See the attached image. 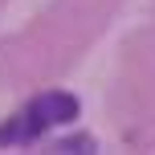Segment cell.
Returning <instances> with one entry per match:
<instances>
[{
    "mask_svg": "<svg viewBox=\"0 0 155 155\" xmlns=\"http://www.w3.org/2000/svg\"><path fill=\"white\" fill-rule=\"evenodd\" d=\"M78 118V98L74 94H45V98H33L21 114V143H33L49 131V127H61Z\"/></svg>",
    "mask_w": 155,
    "mask_h": 155,
    "instance_id": "1",
    "label": "cell"
}]
</instances>
